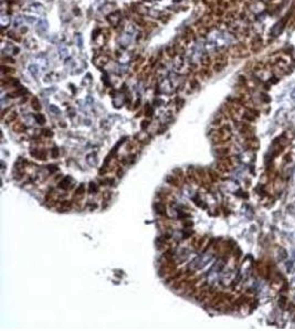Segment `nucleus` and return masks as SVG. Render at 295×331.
<instances>
[{"label": "nucleus", "instance_id": "9", "mask_svg": "<svg viewBox=\"0 0 295 331\" xmlns=\"http://www.w3.org/2000/svg\"><path fill=\"white\" fill-rule=\"evenodd\" d=\"M0 22H1V26H2V28H5V27L7 26V24H9V22H10V18L8 17V16L6 15H3L1 16V19H0Z\"/></svg>", "mask_w": 295, "mask_h": 331}, {"label": "nucleus", "instance_id": "15", "mask_svg": "<svg viewBox=\"0 0 295 331\" xmlns=\"http://www.w3.org/2000/svg\"><path fill=\"white\" fill-rule=\"evenodd\" d=\"M279 255H280V257H279L280 259L286 258V252H285L283 248H280V250H279Z\"/></svg>", "mask_w": 295, "mask_h": 331}, {"label": "nucleus", "instance_id": "3", "mask_svg": "<svg viewBox=\"0 0 295 331\" xmlns=\"http://www.w3.org/2000/svg\"><path fill=\"white\" fill-rule=\"evenodd\" d=\"M283 29H284V21H279V22H276L273 26L272 30H271V34L273 37H278V35H280L282 33Z\"/></svg>", "mask_w": 295, "mask_h": 331}, {"label": "nucleus", "instance_id": "4", "mask_svg": "<svg viewBox=\"0 0 295 331\" xmlns=\"http://www.w3.org/2000/svg\"><path fill=\"white\" fill-rule=\"evenodd\" d=\"M262 44H263V42H262V39H261V37H259V35H257V37H254L253 39H252V42H251V49L253 52H257L259 50L262 48Z\"/></svg>", "mask_w": 295, "mask_h": 331}, {"label": "nucleus", "instance_id": "19", "mask_svg": "<svg viewBox=\"0 0 295 331\" xmlns=\"http://www.w3.org/2000/svg\"><path fill=\"white\" fill-rule=\"evenodd\" d=\"M24 21H27V22H29V23H35V21H37V18H35V17H24Z\"/></svg>", "mask_w": 295, "mask_h": 331}, {"label": "nucleus", "instance_id": "11", "mask_svg": "<svg viewBox=\"0 0 295 331\" xmlns=\"http://www.w3.org/2000/svg\"><path fill=\"white\" fill-rule=\"evenodd\" d=\"M23 20H24V19H23V18L21 17V16H18V17L15 19V23H13V26H15L16 28H19V27H20L21 24H22Z\"/></svg>", "mask_w": 295, "mask_h": 331}, {"label": "nucleus", "instance_id": "5", "mask_svg": "<svg viewBox=\"0 0 295 331\" xmlns=\"http://www.w3.org/2000/svg\"><path fill=\"white\" fill-rule=\"evenodd\" d=\"M48 27H49V24H48L46 19H41V20H39L38 23H37V31H38L40 34H43L44 32L48 31Z\"/></svg>", "mask_w": 295, "mask_h": 331}, {"label": "nucleus", "instance_id": "16", "mask_svg": "<svg viewBox=\"0 0 295 331\" xmlns=\"http://www.w3.org/2000/svg\"><path fill=\"white\" fill-rule=\"evenodd\" d=\"M60 56H61V59L67 58V48H63V50L60 49Z\"/></svg>", "mask_w": 295, "mask_h": 331}, {"label": "nucleus", "instance_id": "26", "mask_svg": "<svg viewBox=\"0 0 295 331\" xmlns=\"http://www.w3.org/2000/svg\"><path fill=\"white\" fill-rule=\"evenodd\" d=\"M262 1H269V0H262Z\"/></svg>", "mask_w": 295, "mask_h": 331}, {"label": "nucleus", "instance_id": "21", "mask_svg": "<svg viewBox=\"0 0 295 331\" xmlns=\"http://www.w3.org/2000/svg\"><path fill=\"white\" fill-rule=\"evenodd\" d=\"M2 61L5 62V61H7V62H9V63H15V61L12 60L11 58H2Z\"/></svg>", "mask_w": 295, "mask_h": 331}, {"label": "nucleus", "instance_id": "25", "mask_svg": "<svg viewBox=\"0 0 295 331\" xmlns=\"http://www.w3.org/2000/svg\"><path fill=\"white\" fill-rule=\"evenodd\" d=\"M21 31H22V32H26V31H28V29H26V28H22V30H21Z\"/></svg>", "mask_w": 295, "mask_h": 331}, {"label": "nucleus", "instance_id": "14", "mask_svg": "<svg viewBox=\"0 0 295 331\" xmlns=\"http://www.w3.org/2000/svg\"><path fill=\"white\" fill-rule=\"evenodd\" d=\"M16 35H17V34H16L15 32H12V31L8 32V37H9V38H11V39H13V40H15V41H20V40H21L20 37H16Z\"/></svg>", "mask_w": 295, "mask_h": 331}, {"label": "nucleus", "instance_id": "18", "mask_svg": "<svg viewBox=\"0 0 295 331\" xmlns=\"http://www.w3.org/2000/svg\"><path fill=\"white\" fill-rule=\"evenodd\" d=\"M201 61H202V64H205V65H208V64L210 63V58H209L208 55H203L202 59H201Z\"/></svg>", "mask_w": 295, "mask_h": 331}, {"label": "nucleus", "instance_id": "13", "mask_svg": "<svg viewBox=\"0 0 295 331\" xmlns=\"http://www.w3.org/2000/svg\"><path fill=\"white\" fill-rule=\"evenodd\" d=\"M1 70H2V73H3V74H9V73H13V69H11V67H8V66H6V65H2V66H1Z\"/></svg>", "mask_w": 295, "mask_h": 331}, {"label": "nucleus", "instance_id": "23", "mask_svg": "<svg viewBox=\"0 0 295 331\" xmlns=\"http://www.w3.org/2000/svg\"><path fill=\"white\" fill-rule=\"evenodd\" d=\"M291 95H292V97H293V98H295V88L292 91V93H291Z\"/></svg>", "mask_w": 295, "mask_h": 331}, {"label": "nucleus", "instance_id": "1", "mask_svg": "<svg viewBox=\"0 0 295 331\" xmlns=\"http://www.w3.org/2000/svg\"><path fill=\"white\" fill-rule=\"evenodd\" d=\"M264 9H265V5H264L263 1H255V2L250 5V10L255 15L262 13L264 11Z\"/></svg>", "mask_w": 295, "mask_h": 331}, {"label": "nucleus", "instance_id": "10", "mask_svg": "<svg viewBox=\"0 0 295 331\" xmlns=\"http://www.w3.org/2000/svg\"><path fill=\"white\" fill-rule=\"evenodd\" d=\"M35 119L37 121V123L40 125H43L44 123H46V118H44L43 115H41V114H38V115H35Z\"/></svg>", "mask_w": 295, "mask_h": 331}, {"label": "nucleus", "instance_id": "17", "mask_svg": "<svg viewBox=\"0 0 295 331\" xmlns=\"http://www.w3.org/2000/svg\"><path fill=\"white\" fill-rule=\"evenodd\" d=\"M50 110H51L53 114H56V115L60 114V110H59L56 106H54V105H51V106H50Z\"/></svg>", "mask_w": 295, "mask_h": 331}, {"label": "nucleus", "instance_id": "2", "mask_svg": "<svg viewBox=\"0 0 295 331\" xmlns=\"http://www.w3.org/2000/svg\"><path fill=\"white\" fill-rule=\"evenodd\" d=\"M107 21H108L113 27H117L118 26V23L121 22V12L116 11V12H113V13H111V15H108L107 16Z\"/></svg>", "mask_w": 295, "mask_h": 331}, {"label": "nucleus", "instance_id": "22", "mask_svg": "<svg viewBox=\"0 0 295 331\" xmlns=\"http://www.w3.org/2000/svg\"><path fill=\"white\" fill-rule=\"evenodd\" d=\"M143 124H144V125H143V129H145V128H146V127L148 126L147 121H144V123H143Z\"/></svg>", "mask_w": 295, "mask_h": 331}, {"label": "nucleus", "instance_id": "24", "mask_svg": "<svg viewBox=\"0 0 295 331\" xmlns=\"http://www.w3.org/2000/svg\"><path fill=\"white\" fill-rule=\"evenodd\" d=\"M292 286H293V287L295 288V278H294V279L292 280Z\"/></svg>", "mask_w": 295, "mask_h": 331}, {"label": "nucleus", "instance_id": "12", "mask_svg": "<svg viewBox=\"0 0 295 331\" xmlns=\"http://www.w3.org/2000/svg\"><path fill=\"white\" fill-rule=\"evenodd\" d=\"M32 107L37 110H41V106H40V103H39V101H38V98H33V99H32Z\"/></svg>", "mask_w": 295, "mask_h": 331}, {"label": "nucleus", "instance_id": "20", "mask_svg": "<svg viewBox=\"0 0 295 331\" xmlns=\"http://www.w3.org/2000/svg\"><path fill=\"white\" fill-rule=\"evenodd\" d=\"M285 297H280V300H279V306H280L281 308H284V306H285Z\"/></svg>", "mask_w": 295, "mask_h": 331}, {"label": "nucleus", "instance_id": "7", "mask_svg": "<svg viewBox=\"0 0 295 331\" xmlns=\"http://www.w3.org/2000/svg\"><path fill=\"white\" fill-rule=\"evenodd\" d=\"M95 64L98 66V67H102L103 65H105V64L107 63V61H108V59L105 56V55H100L97 58V60H95Z\"/></svg>", "mask_w": 295, "mask_h": 331}, {"label": "nucleus", "instance_id": "8", "mask_svg": "<svg viewBox=\"0 0 295 331\" xmlns=\"http://www.w3.org/2000/svg\"><path fill=\"white\" fill-rule=\"evenodd\" d=\"M29 72L31 73V75L33 77H38L39 75V67L35 64H31L29 66Z\"/></svg>", "mask_w": 295, "mask_h": 331}, {"label": "nucleus", "instance_id": "6", "mask_svg": "<svg viewBox=\"0 0 295 331\" xmlns=\"http://www.w3.org/2000/svg\"><path fill=\"white\" fill-rule=\"evenodd\" d=\"M29 9L31 10L32 12H35V13H43V6L41 5V3H33V5H31V6L29 7Z\"/></svg>", "mask_w": 295, "mask_h": 331}]
</instances>
